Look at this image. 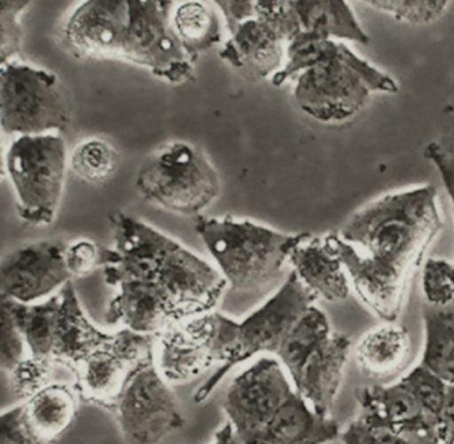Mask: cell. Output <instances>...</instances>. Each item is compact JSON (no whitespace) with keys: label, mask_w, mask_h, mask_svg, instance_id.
Masks as SVG:
<instances>
[{"label":"cell","mask_w":454,"mask_h":444,"mask_svg":"<svg viewBox=\"0 0 454 444\" xmlns=\"http://www.w3.org/2000/svg\"><path fill=\"white\" fill-rule=\"evenodd\" d=\"M110 226L113 246L103 250L102 265L114 289L108 323L158 338L214 311L228 286L216 266L121 210L110 215Z\"/></svg>","instance_id":"6da1fadb"},{"label":"cell","mask_w":454,"mask_h":444,"mask_svg":"<svg viewBox=\"0 0 454 444\" xmlns=\"http://www.w3.org/2000/svg\"><path fill=\"white\" fill-rule=\"evenodd\" d=\"M443 226L437 189L385 194L332 233L353 292L382 322H395L409 282Z\"/></svg>","instance_id":"7a4b0ae2"},{"label":"cell","mask_w":454,"mask_h":444,"mask_svg":"<svg viewBox=\"0 0 454 444\" xmlns=\"http://www.w3.org/2000/svg\"><path fill=\"white\" fill-rule=\"evenodd\" d=\"M233 444H326L339 438L336 420L317 414L278 359H254L228 386L223 401Z\"/></svg>","instance_id":"3957f363"},{"label":"cell","mask_w":454,"mask_h":444,"mask_svg":"<svg viewBox=\"0 0 454 444\" xmlns=\"http://www.w3.org/2000/svg\"><path fill=\"white\" fill-rule=\"evenodd\" d=\"M294 79L297 106L316 121L339 124L355 117L373 93H397L400 87L345 43L301 35L292 44L286 66Z\"/></svg>","instance_id":"277c9868"},{"label":"cell","mask_w":454,"mask_h":444,"mask_svg":"<svg viewBox=\"0 0 454 444\" xmlns=\"http://www.w3.org/2000/svg\"><path fill=\"white\" fill-rule=\"evenodd\" d=\"M317 298L291 271L278 289L243 321L211 311L184 322L199 338L214 374L198 388L195 401H207L233 367L257 359L275 356L289 330Z\"/></svg>","instance_id":"5b68a950"},{"label":"cell","mask_w":454,"mask_h":444,"mask_svg":"<svg viewBox=\"0 0 454 444\" xmlns=\"http://www.w3.org/2000/svg\"><path fill=\"white\" fill-rule=\"evenodd\" d=\"M193 222L228 286L241 292H262L278 284L292 252L308 234H286L231 215L201 214Z\"/></svg>","instance_id":"8992f818"},{"label":"cell","mask_w":454,"mask_h":444,"mask_svg":"<svg viewBox=\"0 0 454 444\" xmlns=\"http://www.w3.org/2000/svg\"><path fill=\"white\" fill-rule=\"evenodd\" d=\"M350 355L349 338L337 331L315 303L289 330L273 358L310 407L331 417Z\"/></svg>","instance_id":"52a82bcc"},{"label":"cell","mask_w":454,"mask_h":444,"mask_svg":"<svg viewBox=\"0 0 454 444\" xmlns=\"http://www.w3.org/2000/svg\"><path fill=\"white\" fill-rule=\"evenodd\" d=\"M2 308L20 327L30 355L54 366L63 364L73 372L113 335L89 318L73 282L34 305L2 298Z\"/></svg>","instance_id":"ba28073f"},{"label":"cell","mask_w":454,"mask_h":444,"mask_svg":"<svg viewBox=\"0 0 454 444\" xmlns=\"http://www.w3.org/2000/svg\"><path fill=\"white\" fill-rule=\"evenodd\" d=\"M137 194L147 204L184 217H198L222 193V177L195 144L159 146L137 175Z\"/></svg>","instance_id":"9c48e42d"},{"label":"cell","mask_w":454,"mask_h":444,"mask_svg":"<svg viewBox=\"0 0 454 444\" xmlns=\"http://www.w3.org/2000/svg\"><path fill=\"white\" fill-rule=\"evenodd\" d=\"M68 157L66 140L58 133L20 136L10 143L4 172L23 222L31 226L54 222L65 193Z\"/></svg>","instance_id":"30bf717a"},{"label":"cell","mask_w":454,"mask_h":444,"mask_svg":"<svg viewBox=\"0 0 454 444\" xmlns=\"http://www.w3.org/2000/svg\"><path fill=\"white\" fill-rule=\"evenodd\" d=\"M0 125L15 137L67 129L70 111L57 74L15 60L2 66Z\"/></svg>","instance_id":"8fae6325"},{"label":"cell","mask_w":454,"mask_h":444,"mask_svg":"<svg viewBox=\"0 0 454 444\" xmlns=\"http://www.w3.org/2000/svg\"><path fill=\"white\" fill-rule=\"evenodd\" d=\"M127 444H159L184 425L179 404L156 363V351L134 370L108 406Z\"/></svg>","instance_id":"7c38bea8"},{"label":"cell","mask_w":454,"mask_h":444,"mask_svg":"<svg viewBox=\"0 0 454 444\" xmlns=\"http://www.w3.org/2000/svg\"><path fill=\"white\" fill-rule=\"evenodd\" d=\"M175 2L129 0V26L123 60L148 69L171 84L193 80L195 60L172 27Z\"/></svg>","instance_id":"4fadbf2b"},{"label":"cell","mask_w":454,"mask_h":444,"mask_svg":"<svg viewBox=\"0 0 454 444\" xmlns=\"http://www.w3.org/2000/svg\"><path fill=\"white\" fill-rule=\"evenodd\" d=\"M67 245L58 239L28 242L10 252L0 265L2 298L34 305L71 282L66 265Z\"/></svg>","instance_id":"5bb4252c"},{"label":"cell","mask_w":454,"mask_h":444,"mask_svg":"<svg viewBox=\"0 0 454 444\" xmlns=\"http://www.w3.org/2000/svg\"><path fill=\"white\" fill-rule=\"evenodd\" d=\"M155 353V337L131 330L114 331L110 340L74 371L82 398L108 409L137 364Z\"/></svg>","instance_id":"9a60e30c"},{"label":"cell","mask_w":454,"mask_h":444,"mask_svg":"<svg viewBox=\"0 0 454 444\" xmlns=\"http://www.w3.org/2000/svg\"><path fill=\"white\" fill-rule=\"evenodd\" d=\"M129 26V0H87L62 29L67 52L78 58L123 60Z\"/></svg>","instance_id":"2e32d148"},{"label":"cell","mask_w":454,"mask_h":444,"mask_svg":"<svg viewBox=\"0 0 454 444\" xmlns=\"http://www.w3.org/2000/svg\"><path fill=\"white\" fill-rule=\"evenodd\" d=\"M227 29L230 37L220 51V58L232 68L252 80L272 79L281 71L288 43L256 12Z\"/></svg>","instance_id":"e0dca14e"},{"label":"cell","mask_w":454,"mask_h":444,"mask_svg":"<svg viewBox=\"0 0 454 444\" xmlns=\"http://www.w3.org/2000/svg\"><path fill=\"white\" fill-rule=\"evenodd\" d=\"M289 265L317 300L342 302L352 292L332 233L324 237L307 234L292 252Z\"/></svg>","instance_id":"ac0fdd59"},{"label":"cell","mask_w":454,"mask_h":444,"mask_svg":"<svg viewBox=\"0 0 454 444\" xmlns=\"http://www.w3.org/2000/svg\"><path fill=\"white\" fill-rule=\"evenodd\" d=\"M411 339L406 327L382 322L364 332L352 347V356L361 372L373 378H389L408 363Z\"/></svg>","instance_id":"d6986e66"},{"label":"cell","mask_w":454,"mask_h":444,"mask_svg":"<svg viewBox=\"0 0 454 444\" xmlns=\"http://www.w3.org/2000/svg\"><path fill=\"white\" fill-rule=\"evenodd\" d=\"M78 395L76 387L50 383L22 403L26 423L42 440L57 443L75 420Z\"/></svg>","instance_id":"ffe728a7"},{"label":"cell","mask_w":454,"mask_h":444,"mask_svg":"<svg viewBox=\"0 0 454 444\" xmlns=\"http://www.w3.org/2000/svg\"><path fill=\"white\" fill-rule=\"evenodd\" d=\"M301 24V32H310L317 36L336 42L368 44L369 36L349 3L342 0H304L294 2Z\"/></svg>","instance_id":"44dd1931"},{"label":"cell","mask_w":454,"mask_h":444,"mask_svg":"<svg viewBox=\"0 0 454 444\" xmlns=\"http://www.w3.org/2000/svg\"><path fill=\"white\" fill-rule=\"evenodd\" d=\"M156 363L168 383H183L211 369L198 337L184 323L158 337Z\"/></svg>","instance_id":"7402d4cb"},{"label":"cell","mask_w":454,"mask_h":444,"mask_svg":"<svg viewBox=\"0 0 454 444\" xmlns=\"http://www.w3.org/2000/svg\"><path fill=\"white\" fill-rule=\"evenodd\" d=\"M171 20L177 39L195 61L223 42L222 16L214 3L175 2Z\"/></svg>","instance_id":"603a6c76"},{"label":"cell","mask_w":454,"mask_h":444,"mask_svg":"<svg viewBox=\"0 0 454 444\" xmlns=\"http://www.w3.org/2000/svg\"><path fill=\"white\" fill-rule=\"evenodd\" d=\"M422 367L454 387V302L446 308H424Z\"/></svg>","instance_id":"cb8c5ba5"},{"label":"cell","mask_w":454,"mask_h":444,"mask_svg":"<svg viewBox=\"0 0 454 444\" xmlns=\"http://www.w3.org/2000/svg\"><path fill=\"white\" fill-rule=\"evenodd\" d=\"M68 165L82 180L92 183H103L118 170L119 153L103 138H87L71 152Z\"/></svg>","instance_id":"d4e9b609"},{"label":"cell","mask_w":454,"mask_h":444,"mask_svg":"<svg viewBox=\"0 0 454 444\" xmlns=\"http://www.w3.org/2000/svg\"><path fill=\"white\" fill-rule=\"evenodd\" d=\"M342 444H441L435 433L397 432L356 417L341 433Z\"/></svg>","instance_id":"484cf974"},{"label":"cell","mask_w":454,"mask_h":444,"mask_svg":"<svg viewBox=\"0 0 454 444\" xmlns=\"http://www.w3.org/2000/svg\"><path fill=\"white\" fill-rule=\"evenodd\" d=\"M373 10L411 24H427L438 20L448 10L446 0H369Z\"/></svg>","instance_id":"4316f807"},{"label":"cell","mask_w":454,"mask_h":444,"mask_svg":"<svg viewBox=\"0 0 454 444\" xmlns=\"http://www.w3.org/2000/svg\"><path fill=\"white\" fill-rule=\"evenodd\" d=\"M422 292L430 308H446L454 302V262L429 258L422 266Z\"/></svg>","instance_id":"83f0119b"},{"label":"cell","mask_w":454,"mask_h":444,"mask_svg":"<svg viewBox=\"0 0 454 444\" xmlns=\"http://www.w3.org/2000/svg\"><path fill=\"white\" fill-rule=\"evenodd\" d=\"M31 2L28 0H2L0 2V63L14 61L22 51L23 15Z\"/></svg>","instance_id":"f1b7e54d"},{"label":"cell","mask_w":454,"mask_h":444,"mask_svg":"<svg viewBox=\"0 0 454 444\" xmlns=\"http://www.w3.org/2000/svg\"><path fill=\"white\" fill-rule=\"evenodd\" d=\"M54 364L28 355L12 374H9L12 391L18 398L25 399L34 395L51 383Z\"/></svg>","instance_id":"f546056e"},{"label":"cell","mask_w":454,"mask_h":444,"mask_svg":"<svg viewBox=\"0 0 454 444\" xmlns=\"http://www.w3.org/2000/svg\"><path fill=\"white\" fill-rule=\"evenodd\" d=\"M2 347H0V366L7 374H12L28 355L27 343L9 313L2 308Z\"/></svg>","instance_id":"4dcf8cb0"},{"label":"cell","mask_w":454,"mask_h":444,"mask_svg":"<svg viewBox=\"0 0 454 444\" xmlns=\"http://www.w3.org/2000/svg\"><path fill=\"white\" fill-rule=\"evenodd\" d=\"M103 250L105 246H100L97 242L91 239L82 238L67 245L66 249V265L71 277H86L94 273L98 268L103 265Z\"/></svg>","instance_id":"1f68e13d"},{"label":"cell","mask_w":454,"mask_h":444,"mask_svg":"<svg viewBox=\"0 0 454 444\" xmlns=\"http://www.w3.org/2000/svg\"><path fill=\"white\" fill-rule=\"evenodd\" d=\"M0 444H54L42 440L26 423L22 404L6 409L0 423Z\"/></svg>","instance_id":"d6a6232c"},{"label":"cell","mask_w":454,"mask_h":444,"mask_svg":"<svg viewBox=\"0 0 454 444\" xmlns=\"http://www.w3.org/2000/svg\"><path fill=\"white\" fill-rule=\"evenodd\" d=\"M424 156L440 173L454 212V141H433L425 148Z\"/></svg>","instance_id":"836d02e7"},{"label":"cell","mask_w":454,"mask_h":444,"mask_svg":"<svg viewBox=\"0 0 454 444\" xmlns=\"http://www.w3.org/2000/svg\"><path fill=\"white\" fill-rule=\"evenodd\" d=\"M437 433L441 444H454V387L450 386L438 414Z\"/></svg>","instance_id":"e575fe53"},{"label":"cell","mask_w":454,"mask_h":444,"mask_svg":"<svg viewBox=\"0 0 454 444\" xmlns=\"http://www.w3.org/2000/svg\"><path fill=\"white\" fill-rule=\"evenodd\" d=\"M214 444H233L232 438V428H231L230 423H225L216 435H215Z\"/></svg>","instance_id":"d590c367"}]
</instances>
